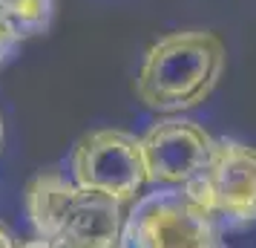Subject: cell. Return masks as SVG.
<instances>
[{
    "label": "cell",
    "mask_w": 256,
    "mask_h": 248,
    "mask_svg": "<svg viewBox=\"0 0 256 248\" xmlns=\"http://www.w3.org/2000/svg\"><path fill=\"white\" fill-rule=\"evenodd\" d=\"M228 64L222 38L202 29L158 38L141 61L136 95L144 107L176 116L204 104Z\"/></svg>",
    "instance_id": "obj_1"
},
{
    "label": "cell",
    "mask_w": 256,
    "mask_h": 248,
    "mask_svg": "<svg viewBox=\"0 0 256 248\" xmlns=\"http://www.w3.org/2000/svg\"><path fill=\"white\" fill-rule=\"evenodd\" d=\"M24 208L35 236L66 248H118L127 216L121 202L81 188L58 170L29 179Z\"/></svg>",
    "instance_id": "obj_2"
},
{
    "label": "cell",
    "mask_w": 256,
    "mask_h": 248,
    "mask_svg": "<svg viewBox=\"0 0 256 248\" xmlns=\"http://www.w3.org/2000/svg\"><path fill=\"white\" fill-rule=\"evenodd\" d=\"M118 248H228L216 216L184 188H156L127 208Z\"/></svg>",
    "instance_id": "obj_3"
},
{
    "label": "cell",
    "mask_w": 256,
    "mask_h": 248,
    "mask_svg": "<svg viewBox=\"0 0 256 248\" xmlns=\"http://www.w3.org/2000/svg\"><path fill=\"white\" fill-rule=\"evenodd\" d=\"M72 179L130 208L150 182L141 139L127 130H92L78 139L70 159Z\"/></svg>",
    "instance_id": "obj_4"
},
{
    "label": "cell",
    "mask_w": 256,
    "mask_h": 248,
    "mask_svg": "<svg viewBox=\"0 0 256 248\" xmlns=\"http://www.w3.org/2000/svg\"><path fill=\"white\" fill-rule=\"evenodd\" d=\"M184 190L228 228L256 222V147L236 139H219L210 162Z\"/></svg>",
    "instance_id": "obj_5"
},
{
    "label": "cell",
    "mask_w": 256,
    "mask_h": 248,
    "mask_svg": "<svg viewBox=\"0 0 256 248\" xmlns=\"http://www.w3.org/2000/svg\"><path fill=\"white\" fill-rule=\"evenodd\" d=\"M219 139L210 136L198 121L190 118H162L141 136L147 173L156 188H184L190 179H196Z\"/></svg>",
    "instance_id": "obj_6"
},
{
    "label": "cell",
    "mask_w": 256,
    "mask_h": 248,
    "mask_svg": "<svg viewBox=\"0 0 256 248\" xmlns=\"http://www.w3.org/2000/svg\"><path fill=\"white\" fill-rule=\"evenodd\" d=\"M55 6L58 0H0V21L20 44L46 32L55 18Z\"/></svg>",
    "instance_id": "obj_7"
},
{
    "label": "cell",
    "mask_w": 256,
    "mask_h": 248,
    "mask_svg": "<svg viewBox=\"0 0 256 248\" xmlns=\"http://www.w3.org/2000/svg\"><path fill=\"white\" fill-rule=\"evenodd\" d=\"M18 47H20V44L9 35V29H6L3 21H0V70H3V64H6V61L14 55V49H18Z\"/></svg>",
    "instance_id": "obj_8"
},
{
    "label": "cell",
    "mask_w": 256,
    "mask_h": 248,
    "mask_svg": "<svg viewBox=\"0 0 256 248\" xmlns=\"http://www.w3.org/2000/svg\"><path fill=\"white\" fill-rule=\"evenodd\" d=\"M0 248H20V239L14 236V231L9 225L0 222Z\"/></svg>",
    "instance_id": "obj_9"
},
{
    "label": "cell",
    "mask_w": 256,
    "mask_h": 248,
    "mask_svg": "<svg viewBox=\"0 0 256 248\" xmlns=\"http://www.w3.org/2000/svg\"><path fill=\"white\" fill-rule=\"evenodd\" d=\"M20 248H66V245H60V242H49V239L35 236V239H26V242H20Z\"/></svg>",
    "instance_id": "obj_10"
},
{
    "label": "cell",
    "mask_w": 256,
    "mask_h": 248,
    "mask_svg": "<svg viewBox=\"0 0 256 248\" xmlns=\"http://www.w3.org/2000/svg\"><path fill=\"white\" fill-rule=\"evenodd\" d=\"M0 147H3V118H0Z\"/></svg>",
    "instance_id": "obj_11"
}]
</instances>
